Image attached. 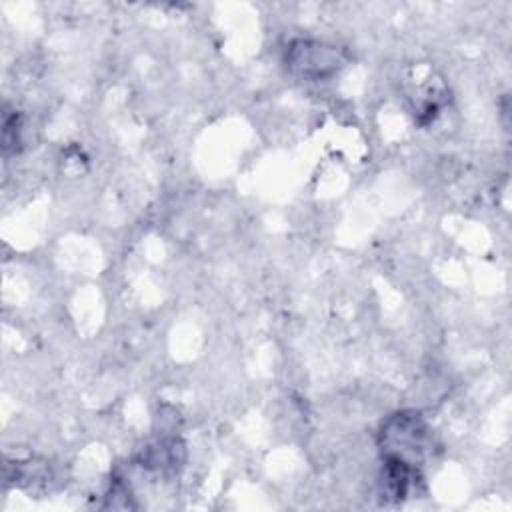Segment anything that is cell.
<instances>
[{
  "label": "cell",
  "instance_id": "obj_1",
  "mask_svg": "<svg viewBox=\"0 0 512 512\" xmlns=\"http://www.w3.org/2000/svg\"><path fill=\"white\" fill-rule=\"evenodd\" d=\"M432 448V432L416 410H402L388 416L380 428V450L418 466Z\"/></svg>",
  "mask_w": 512,
  "mask_h": 512
},
{
  "label": "cell",
  "instance_id": "obj_2",
  "mask_svg": "<svg viewBox=\"0 0 512 512\" xmlns=\"http://www.w3.org/2000/svg\"><path fill=\"white\" fill-rule=\"evenodd\" d=\"M284 62L294 76L316 82L338 74L348 62V54L328 42L298 38L286 48Z\"/></svg>",
  "mask_w": 512,
  "mask_h": 512
},
{
  "label": "cell",
  "instance_id": "obj_3",
  "mask_svg": "<svg viewBox=\"0 0 512 512\" xmlns=\"http://www.w3.org/2000/svg\"><path fill=\"white\" fill-rule=\"evenodd\" d=\"M418 466L408 460L392 454H382V470H380V492L382 498L390 502H402L410 496L416 486Z\"/></svg>",
  "mask_w": 512,
  "mask_h": 512
},
{
  "label": "cell",
  "instance_id": "obj_4",
  "mask_svg": "<svg viewBox=\"0 0 512 512\" xmlns=\"http://www.w3.org/2000/svg\"><path fill=\"white\" fill-rule=\"evenodd\" d=\"M186 460V446L180 438H162L142 450L138 464L150 472L176 474Z\"/></svg>",
  "mask_w": 512,
  "mask_h": 512
},
{
  "label": "cell",
  "instance_id": "obj_5",
  "mask_svg": "<svg viewBox=\"0 0 512 512\" xmlns=\"http://www.w3.org/2000/svg\"><path fill=\"white\" fill-rule=\"evenodd\" d=\"M20 144V118L18 114H10V110H4V122H2V146L4 152H16Z\"/></svg>",
  "mask_w": 512,
  "mask_h": 512
},
{
  "label": "cell",
  "instance_id": "obj_6",
  "mask_svg": "<svg viewBox=\"0 0 512 512\" xmlns=\"http://www.w3.org/2000/svg\"><path fill=\"white\" fill-rule=\"evenodd\" d=\"M106 506L108 508H134L128 486L122 480H114L110 486V492L106 496Z\"/></svg>",
  "mask_w": 512,
  "mask_h": 512
}]
</instances>
